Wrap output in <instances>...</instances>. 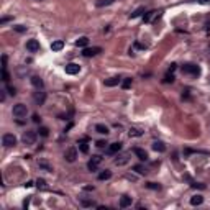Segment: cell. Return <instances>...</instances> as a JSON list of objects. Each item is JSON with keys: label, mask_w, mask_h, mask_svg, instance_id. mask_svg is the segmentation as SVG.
<instances>
[{"label": "cell", "mask_w": 210, "mask_h": 210, "mask_svg": "<svg viewBox=\"0 0 210 210\" xmlns=\"http://www.w3.org/2000/svg\"><path fill=\"white\" fill-rule=\"evenodd\" d=\"M153 150L158 151V153H164V151L167 150L166 145H164V141H161V140H158V141H153Z\"/></svg>", "instance_id": "14"}, {"label": "cell", "mask_w": 210, "mask_h": 210, "mask_svg": "<svg viewBox=\"0 0 210 210\" xmlns=\"http://www.w3.org/2000/svg\"><path fill=\"white\" fill-rule=\"evenodd\" d=\"M128 135L130 136H136V138H138V136H143V132L140 128H130L128 130Z\"/></svg>", "instance_id": "26"}, {"label": "cell", "mask_w": 210, "mask_h": 210, "mask_svg": "<svg viewBox=\"0 0 210 210\" xmlns=\"http://www.w3.org/2000/svg\"><path fill=\"white\" fill-rule=\"evenodd\" d=\"M146 187H148V189H153V190H159L161 185L156 184V182H148V184H146Z\"/></svg>", "instance_id": "33"}, {"label": "cell", "mask_w": 210, "mask_h": 210, "mask_svg": "<svg viewBox=\"0 0 210 210\" xmlns=\"http://www.w3.org/2000/svg\"><path fill=\"white\" fill-rule=\"evenodd\" d=\"M100 163H102V156H99V154H94L92 159H90L89 163H87V169H89L90 172H95Z\"/></svg>", "instance_id": "5"}, {"label": "cell", "mask_w": 210, "mask_h": 210, "mask_svg": "<svg viewBox=\"0 0 210 210\" xmlns=\"http://www.w3.org/2000/svg\"><path fill=\"white\" fill-rule=\"evenodd\" d=\"M190 2H197V4H202V5H210V0H190Z\"/></svg>", "instance_id": "41"}, {"label": "cell", "mask_w": 210, "mask_h": 210, "mask_svg": "<svg viewBox=\"0 0 210 210\" xmlns=\"http://www.w3.org/2000/svg\"><path fill=\"white\" fill-rule=\"evenodd\" d=\"M176 68H177V64H171V68H169V72H174Z\"/></svg>", "instance_id": "44"}, {"label": "cell", "mask_w": 210, "mask_h": 210, "mask_svg": "<svg viewBox=\"0 0 210 210\" xmlns=\"http://www.w3.org/2000/svg\"><path fill=\"white\" fill-rule=\"evenodd\" d=\"M64 158H66L68 163H74L76 158H77V150H76V148H68L66 153H64Z\"/></svg>", "instance_id": "9"}, {"label": "cell", "mask_w": 210, "mask_h": 210, "mask_svg": "<svg viewBox=\"0 0 210 210\" xmlns=\"http://www.w3.org/2000/svg\"><path fill=\"white\" fill-rule=\"evenodd\" d=\"M39 41L38 39H28L26 41V49L30 51V53H36V51H39Z\"/></svg>", "instance_id": "10"}, {"label": "cell", "mask_w": 210, "mask_h": 210, "mask_svg": "<svg viewBox=\"0 0 210 210\" xmlns=\"http://www.w3.org/2000/svg\"><path fill=\"white\" fill-rule=\"evenodd\" d=\"M64 71H66V74H69V76H76V74H79V71H81V66L76 64V62H71V64H66Z\"/></svg>", "instance_id": "8"}, {"label": "cell", "mask_w": 210, "mask_h": 210, "mask_svg": "<svg viewBox=\"0 0 210 210\" xmlns=\"http://www.w3.org/2000/svg\"><path fill=\"white\" fill-rule=\"evenodd\" d=\"M95 132H97V133H100V135H105V136H107L108 133H110V130H108L107 125L99 123V125H95Z\"/></svg>", "instance_id": "17"}, {"label": "cell", "mask_w": 210, "mask_h": 210, "mask_svg": "<svg viewBox=\"0 0 210 210\" xmlns=\"http://www.w3.org/2000/svg\"><path fill=\"white\" fill-rule=\"evenodd\" d=\"M182 72H184V74H192V76H199L200 74V68L197 64H192V62H187V64H184L182 66Z\"/></svg>", "instance_id": "2"}, {"label": "cell", "mask_w": 210, "mask_h": 210, "mask_svg": "<svg viewBox=\"0 0 210 210\" xmlns=\"http://www.w3.org/2000/svg\"><path fill=\"white\" fill-rule=\"evenodd\" d=\"M38 166L41 167V169H44V171H53V167L49 166V164L46 163V161H43V159H39V163H38Z\"/></svg>", "instance_id": "27"}, {"label": "cell", "mask_w": 210, "mask_h": 210, "mask_svg": "<svg viewBox=\"0 0 210 210\" xmlns=\"http://www.w3.org/2000/svg\"><path fill=\"white\" fill-rule=\"evenodd\" d=\"M121 151V143L117 141V143H110L107 146V154H117Z\"/></svg>", "instance_id": "11"}, {"label": "cell", "mask_w": 210, "mask_h": 210, "mask_svg": "<svg viewBox=\"0 0 210 210\" xmlns=\"http://www.w3.org/2000/svg\"><path fill=\"white\" fill-rule=\"evenodd\" d=\"M133 169H135V171L138 172V174H141V176H146V174H148V169H146V167H143L141 164H136V166L133 167Z\"/></svg>", "instance_id": "25"}, {"label": "cell", "mask_w": 210, "mask_h": 210, "mask_svg": "<svg viewBox=\"0 0 210 210\" xmlns=\"http://www.w3.org/2000/svg\"><path fill=\"white\" fill-rule=\"evenodd\" d=\"M79 151H81V153H84V154L89 153V145H87V138H84V140H81V141H79Z\"/></svg>", "instance_id": "20"}, {"label": "cell", "mask_w": 210, "mask_h": 210, "mask_svg": "<svg viewBox=\"0 0 210 210\" xmlns=\"http://www.w3.org/2000/svg\"><path fill=\"white\" fill-rule=\"evenodd\" d=\"M38 133L41 136H48V135H49V128H48V126H39Z\"/></svg>", "instance_id": "31"}, {"label": "cell", "mask_w": 210, "mask_h": 210, "mask_svg": "<svg viewBox=\"0 0 210 210\" xmlns=\"http://www.w3.org/2000/svg\"><path fill=\"white\" fill-rule=\"evenodd\" d=\"M115 0H97V7H107V5H112Z\"/></svg>", "instance_id": "28"}, {"label": "cell", "mask_w": 210, "mask_h": 210, "mask_svg": "<svg viewBox=\"0 0 210 210\" xmlns=\"http://www.w3.org/2000/svg\"><path fill=\"white\" fill-rule=\"evenodd\" d=\"M2 69H7V56H2Z\"/></svg>", "instance_id": "43"}, {"label": "cell", "mask_w": 210, "mask_h": 210, "mask_svg": "<svg viewBox=\"0 0 210 210\" xmlns=\"http://www.w3.org/2000/svg\"><path fill=\"white\" fill-rule=\"evenodd\" d=\"M121 87H123V89H130V87H132V77H125L123 81H121Z\"/></svg>", "instance_id": "29"}, {"label": "cell", "mask_w": 210, "mask_h": 210, "mask_svg": "<svg viewBox=\"0 0 210 210\" xmlns=\"http://www.w3.org/2000/svg\"><path fill=\"white\" fill-rule=\"evenodd\" d=\"M33 121H35V123H41V117H39L38 113H35L33 115Z\"/></svg>", "instance_id": "42"}, {"label": "cell", "mask_w": 210, "mask_h": 210, "mask_svg": "<svg viewBox=\"0 0 210 210\" xmlns=\"http://www.w3.org/2000/svg\"><path fill=\"white\" fill-rule=\"evenodd\" d=\"M2 143H4L5 148H13V146L17 145V136H15L13 133H5V135L2 136Z\"/></svg>", "instance_id": "4"}, {"label": "cell", "mask_w": 210, "mask_h": 210, "mask_svg": "<svg viewBox=\"0 0 210 210\" xmlns=\"http://www.w3.org/2000/svg\"><path fill=\"white\" fill-rule=\"evenodd\" d=\"M110 177H112V171H108V169H105L99 174V181H108Z\"/></svg>", "instance_id": "23"}, {"label": "cell", "mask_w": 210, "mask_h": 210, "mask_svg": "<svg viewBox=\"0 0 210 210\" xmlns=\"http://www.w3.org/2000/svg\"><path fill=\"white\" fill-rule=\"evenodd\" d=\"M202 202H203V197H202V195H194V197H190V203H192V205H200Z\"/></svg>", "instance_id": "24"}, {"label": "cell", "mask_w": 210, "mask_h": 210, "mask_svg": "<svg viewBox=\"0 0 210 210\" xmlns=\"http://www.w3.org/2000/svg\"><path fill=\"white\" fill-rule=\"evenodd\" d=\"M12 113H13L15 118H23L28 113V108H26L25 103H17V105H13V108H12Z\"/></svg>", "instance_id": "1"}, {"label": "cell", "mask_w": 210, "mask_h": 210, "mask_svg": "<svg viewBox=\"0 0 210 210\" xmlns=\"http://www.w3.org/2000/svg\"><path fill=\"white\" fill-rule=\"evenodd\" d=\"M71 128H72V123H69L68 126H66V130H64V132H69V130H71Z\"/></svg>", "instance_id": "48"}, {"label": "cell", "mask_w": 210, "mask_h": 210, "mask_svg": "<svg viewBox=\"0 0 210 210\" xmlns=\"http://www.w3.org/2000/svg\"><path fill=\"white\" fill-rule=\"evenodd\" d=\"M36 136H38V133L33 132V130H26V132H23L22 135V141L25 143V145H33V143L36 141Z\"/></svg>", "instance_id": "3"}, {"label": "cell", "mask_w": 210, "mask_h": 210, "mask_svg": "<svg viewBox=\"0 0 210 210\" xmlns=\"http://www.w3.org/2000/svg\"><path fill=\"white\" fill-rule=\"evenodd\" d=\"M132 205V197L130 195H121L120 197V207L121 209H126V207Z\"/></svg>", "instance_id": "18"}, {"label": "cell", "mask_w": 210, "mask_h": 210, "mask_svg": "<svg viewBox=\"0 0 210 210\" xmlns=\"http://www.w3.org/2000/svg\"><path fill=\"white\" fill-rule=\"evenodd\" d=\"M36 187L38 189H46V181H44V179H38V181H36Z\"/></svg>", "instance_id": "35"}, {"label": "cell", "mask_w": 210, "mask_h": 210, "mask_svg": "<svg viewBox=\"0 0 210 210\" xmlns=\"http://www.w3.org/2000/svg\"><path fill=\"white\" fill-rule=\"evenodd\" d=\"M62 48H64V41H61V39L51 43V49H53V51H61Z\"/></svg>", "instance_id": "21"}, {"label": "cell", "mask_w": 210, "mask_h": 210, "mask_svg": "<svg viewBox=\"0 0 210 210\" xmlns=\"http://www.w3.org/2000/svg\"><path fill=\"white\" fill-rule=\"evenodd\" d=\"M107 145H108V143L107 141H103V140H100V141H97V148H100V150H103V148H107Z\"/></svg>", "instance_id": "38"}, {"label": "cell", "mask_w": 210, "mask_h": 210, "mask_svg": "<svg viewBox=\"0 0 210 210\" xmlns=\"http://www.w3.org/2000/svg\"><path fill=\"white\" fill-rule=\"evenodd\" d=\"M87 44H89V38H87V36H81V38L76 41V46H79V48H86Z\"/></svg>", "instance_id": "22"}, {"label": "cell", "mask_w": 210, "mask_h": 210, "mask_svg": "<svg viewBox=\"0 0 210 210\" xmlns=\"http://www.w3.org/2000/svg\"><path fill=\"white\" fill-rule=\"evenodd\" d=\"M103 84L107 87H115V86H118V84H121V77L120 76H113V77H110V79H105Z\"/></svg>", "instance_id": "13"}, {"label": "cell", "mask_w": 210, "mask_h": 210, "mask_svg": "<svg viewBox=\"0 0 210 210\" xmlns=\"http://www.w3.org/2000/svg\"><path fill=\"white\" fill-rule=\"evenodd\" d=\"M2 79H4V82H8V81H10V74H8L7 69H2Z\"/></svg>", "instance_id": "36"}, {"label": "cell", "mask_w": 210, "mask_h": 210, "mask_svg": "<svg viewBox=\"0 0 210 210\" xmlns=\"http://www.w3.org/2000/svg\"><path fill=\"white\" fill-rule=\"evenodd\" d=\"M133 153L138 156L140 161H148V153L145 150H141V148H133Z\"/></svg>", "instance_id": "16"}, {"label": "cell", "mask_w": 210, "mask_h": 210, "mask_svg": "<svg viewBox=\"0 0 210 210\" xmlns=\"http://www.w3.org/2000/svg\"><path fill=\"white\" fill-rule=\"evenodd\" d=\"M154 17H159V15H158L156 10H151V12H148L146 15H143V22H145V23H150Z\"/></svg>", "instance_id": "19"}, {"label": "cell", "mask_w": 210, "mask_h": 210, "mask_svg": "<svg viewBox=\"0 0 210 210\" xmlns=\"http://www.w3.org/2000/svg\"><path fill=\"white\" fill-rule=\"evenodd\" d=\"M190 185H192L194 189H205V185H203V184H200V182H192Z\"/></svg>", "instance_id": "40"}, {"label": "cell", "mask_w": 210, "mask_h": 210, "mask_svg": "<svg viewBox=\"0 0 210 210\" xmlns=\"http://www.w3.org/2000/svg\"><path fill=\"white\" fill-rule=\"evenodd\" d=\"M8 20H10V17H4V18H2V20H0V22H2V23H7Z\"/></svg>", "instance_id": "46"}, {"label": "cell", "mask_w": 210, "mask_h": 210, "mask_svg": "<svg viewBox=\"0 0 210 210\" xmlns=\"http://www.w3.org/2000/svg\"><path fill=\"white\" fill-rule=\"evenodd\" d=\"M130 161V153H121L117 156V159H115V164L117 166H125V164Z\"/></svg>", "instance_id": "12"}, {"label": "cell", "mask_w": 210, "mask_h": 210, "mask_svg": "<svg viewBox=\"0 0 210 210\" xmlns=\"http://www.w3.org/2000/svg\"><path fill=\"white\" fill-rule=\"evenodd\" d=\"M13 30H15V31H18V33H25V31H26V26L17 25V26H13Z\"/></svg>", "instance_id": "37"}, {"label": "cell", "mask_w": 210, "mask_h": 210, "mask_svg": "<svg viewBox=\"0 0 210 210\" xmlns=\"http://www.w3.org/2000/svg\"><path fill=\"white\" fill-rule=\"evenodd\" d=\"M33 100L36 105H43L46 100V92H43V89H36V92L33 94Z\"/></svg>", "instance_id": "6"}, {"label": "cell", "mask_w": 210, "mask_h": 210, "mask_svg": "<svg viewBox=\"0 0 210 210\" xmlns=\"http://www.w3.org/2000/svg\"><path fill=\"white\" fill-rule=\"evenodd\" d=\"M182 99H189V90H184V94H182Z\"/></svg>", "instance_id": "45"}, {"label": "cell", "mask_w": 210, "mask_h": 210, "mask_svg": "<svg viewBox=\"0 0 210 210\" xmlns=\"http://www.w3.org/2000/svg\"><path fill=\"white\" fill-rule=\"evenodd\" d=\"M99 53H102V48H99V46H94V48H84V49H82V56H86V57L97 56Z\"/></svg>", "instance_id": "7"}, {"label": "cell", "mask_w": 210, "mask_h": 210, "mask_svg": "<svg viewBox=\"0 0 210 210\" xmlns=\"http://www.w3.org/2000/svg\"><path fill=\"white\" fill-rule=\"evenodd\" d=\"M81 203H82V207H95V203L92 200H87V199H82Z\"/></svg>", "instance_id": "34"}, {"label": "cell", "mask_w": 210, "mask_h": 210, "mask_svg": "<svg viewBox=\"0 0 210 210\" xmlns=\"http://www.w3.org/2000/svg\"><path fill=\"white\" fill-rule=\"evenodd\" d=\"M31 84H33L35 89H43V87H44V82H43V79L39 77V76H33V77H31Z\"/></svg>", "instance_id": "15"}, {"label": "cell", "mask_w": 210, "mask_h": 210, "mask_svg": "<svg viewBox=\"0 0 210 210\" xmlns=\"http://www.w3.org/2000/svg\"><path fill=\"white\" fill-rule=\"evenodd\" d=\"M143 12H145V7H140V8H136V10H135V12H133V13H132V15H130V18H138V17H140V15H141V13H143Z\"/></svg>", "instance_id": "30"}, {"label": "cell", "mask_w": 210, "mask_h": 210, "mask_svg": "<svg viewBox=\"0 0 210 210\" xmlns=\"http://www.w3.org/2000/svg\"><path fill=\"white\" fill-rule=\"evenodd\" d=\"M31 185H33V181H28V182L25 184V187H31Z\"/></svg>", "instance_id": "47"}, {"label": "cell", "mask_w": 210, "mask_h": 210, "mask_svg": "<svg viewBox=\"0 0 210 210\" xmlns=\"http://www.w3.org/2000/svg\"><path fill=\"white\" fill-rule=\"evenodd\" d=\"M164 82H166V84H169V82H174V74H172V72H167V74L164 76Z\"/></svg>", "instance_id": "32"}, {"label": "cell", "mask_w": 210, "mask_h": 210, "mask_svg": "<svg viewBox=\"0 0 210 210\" xmlns=\"http://www.w3.org/2000/svg\"><path fill=\"white\" fill-rule=\"evenodd\" d=\"M7 92L10 94V95H17V89L12 87V86H7Z\"/></svg>", "instance_id": "39"}]
</instances>
